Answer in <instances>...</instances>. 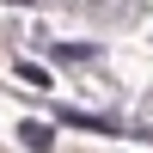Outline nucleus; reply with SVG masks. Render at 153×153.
I'll list each match as a JSON object with an SVG mask.
<instances>
[{"label": "nucleus", "instance_id": "obj_2", "mask_svg": "<svg viewBox=\"0 0 153 153\" xmlns=\"http://www.w3.org/2000/svg\"><path fill=\"white\" fill-rule=\"evenodd\" d=\"M19 80H25V86H49V74L37 68V61H19Z\"/></svg>", "mask_w": 153, "mask_h": 153}, {"label": "nucleus", "instance_id": "obj_1", "mask_svg": "<svg viewBox=\"0 0 153 153\" xmlns=\"http://www.w3.org/2000/svg\"><path fill=\"white\" fill-rule=\"evenodd\" d=\"M19 141L31 153H49V129H43V123H19Z\"/></svg>", "mask_w": 153, "mask_h": 153}]
</instances>
